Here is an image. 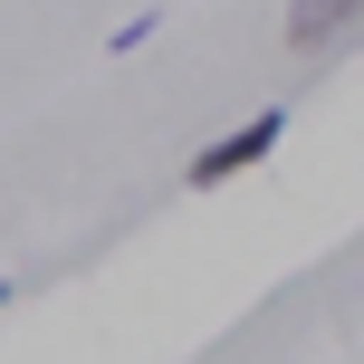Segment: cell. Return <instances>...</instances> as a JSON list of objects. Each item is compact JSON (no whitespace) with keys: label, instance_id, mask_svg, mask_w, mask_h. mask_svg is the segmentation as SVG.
I'll use <instances>...</instances> for the list:
<instances>
[{"label":"cell","instance_id":"obj_1","mask_svg":"<svg viewBox=\"0 0 364 364\" xmlns=\"http://www.w3.org/2000/svg\"><path fill=\"white\" fill-rule=\"evenodd\" d=\"M278 134H288V106H259L250 125H230L220 144H201L182 182H192V192H220V182H240V173L259 164V154H278Z\"/></svg>","mask_w":364,"mask_h":364},{"label":"cell","instance_id":"obj_2","mask_svg":"<svg viewBox=\"0 0 364 364\" xmlns=\"http://www.w3.org/2000/svg\"><path fill=\"white\" fill-rule=\"evenodd\" d=\"M346 19H355V0H297L288 38H297V48H316V38H336V29H346Z\"/></svg>","mask_w":364,"mask_h":364},{"label":"cell","instance_id":"obj_3","mask_svg":"<svg viewBox=\"0 0 364 364\" xmlns=\"http://www.w3.org/2000/svg\"><path fill=\"white\" fill-rule=\"evenodd\" d=\"M154 29H164V10H134V19H125V29H115V58H125V48H144V38H154Z\"/></svg>","mask_w":364,"mask_h":364},{"label":"cell","instance_id":"obj_4","mask_svg":"<svg viewBox=\"0 0 364 364\" xmlns=\"http://www.w3.org/2000/svg\"><path fill=\"white\" fill-rule=\"evenodd\" d=\"M0 307H10V278H0Z\"/></svg>","mask_w":364,"mask_h":364}]
</instances>
